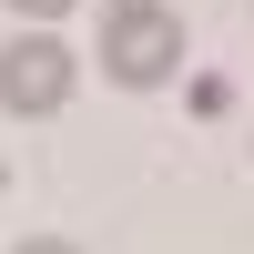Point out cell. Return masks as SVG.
Listing matches in <instances>:
<instances>
[{"label":"cell","mask_w":254,"mask_h":254,"mask_svg":"<svg viewBox=\"0 0 254 254\" xmlns=\"http://www.w3.org/2000/svg\"><path fill=\"white\" fill-rule=\"evenodd\" d=\"M102 71H112L122 92L173 81L183 71V20L163 10V0H112V10H102Z\"/></svg>","instance_id":"1"},{"label":"cell","mask_w":254,"mask_h":254,"mask_svg":"<svg viewBox=\"0 0 254 254\" xmlns=\"http://www.w3.org/2000/svg\"><path fill=\"white\" fill-rule=\"evenodd\" d=\"M71 92H81V51H71V41H51V31H10V51H0V112L51 122Z\"/></svg>","instance_id":"2"},{"label":"cell","mask_w":254,"mask_h":254,"mask_svg":"<svg viewBox=\"0 0 254 254\" xmlns=\"http://www.w3.org/2000/svg\"><path fill=\"white\" fill-rule=\"evenodd\" d=\"M10 254H81V244H71V234H20Z\"/></svg>","instance_id":"3"},{"label":"cell","mask_w":254,"mask_h":254,"mask_svg":"<svg viewBox=\"0 0 254 254\" xmlns=\"http://www.w3.org/2000/svg\"><path fill=\"white\" fill-rule=\"evenodd\" d=\"M10 10H31V20H61V10H71V0H10Z\"/></svg>","instance_id":"4"}]
</instances>
